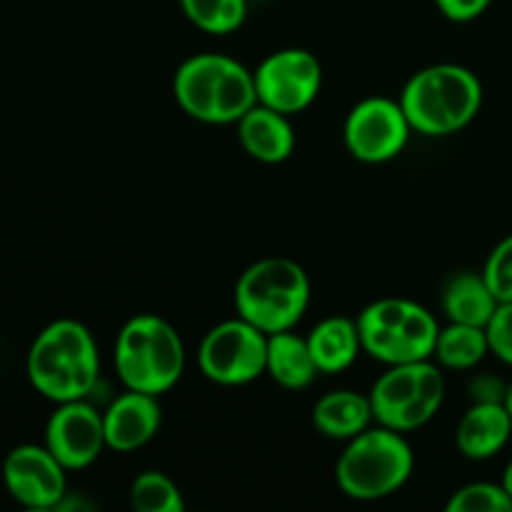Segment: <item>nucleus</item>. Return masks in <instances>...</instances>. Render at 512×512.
Masks as SVG:
<instances>
[{"label":"nucleus","mask_w":512,"mask_h":512,"mask_svg":"<svg viewBox=\"0 0 512 512\" xmlns=\"http://www.w3.org/2000/svg\"><path fill=\"white\" fill-rule=\"evenodd\" d=\"M25 370L35 393L50 403L90 398L100 380L98 343L80 320H53L30 343Z\"/></svg>","instance_id":"f257e3e1"},{"label":"nucleus","mask_w":512,"mask_h":512,"mask_svg":"<svg viewBox=\"0 0 512 512\" xmlns=\"http://www.w3.org/2000/svg\"><path fill=\"white\" fill-rule=\"evenodd\" d=\"M483 98V83L473 70L458 63H435L410 75L398 100L415 133L448 138L478 118Z\"/></svg>","instance_id":"f03ea898"},{"label":"nucleus","mask_w":512,"mask_h":512,"mask_svg":"<svg viewBox=\"0 0 512 512\" xmlns=\"http://www.w3.org/2000/svg\"><path fill=\"white\" fill-rule=\"evenodd\" d=\"M173 95L188 118L208 125H235L258 103L253 70L225 53L185 58L173 75Z\"/></svg>","instance_id":"7ed1b4c3"},{"label":"nucleus","mask_w":512,"mask_h":512,"mask_svg":"<svg viewBox=\"0 0 512 512\" xmlns=\"http://www.w3.org/2000/svg\"><path fill=\"white\" fill-rule=\"evenodd\" d=\"M415 470V453L405 433L370 425L348 440L335 463L340 493L358 503H378L405 488Z\"/></svg>","instance_id":"20e7f679"},{"label":"nucleus","mask_w":512,"mask_h":512,"mask_svg":"<svg viewBox=\"0 0 512 512\" xmlns=\"http://www.w3.org/2000/svg\"><path fill=\"white\" fill-rule=\"evenodd\" d=\"M185 343L178 330L153 313L133 315L115 340L113 363L125 390L165 395L185 373Z\"/></svg>","instance_id":"39448f33"},{"label":"nucleus","mask_w":512,"mask_h":512,"mask_svg":"<svg viewBox=\"0 0 512 512\" xmlns=\"http://www.w3.org/2000/svg\"><path fill=\"white\" fill-rule=\"evenodd\" d=\"M235 310L263 333L295 330L310 305V278L290 258H260L235 283Z\"/></svg>","instance_id":"423d86ee"},{"label":"nucleus","mask_w":512,"mask_h":512,"mask_svg":"<svg viewBox=\"0 0 512 512\" xmlns=\"http://www.w3.org/2000/svg\"><path fill=\"white\" fill-rule=\"evenodd\" d=\"M363 353L383 365L433 360L438 318L425 305L408 298H380L355 318Z\"/></svg>","instance_id":"0eeeda50"},{"label":"nucleus","mask_w":512,"mask_h":512,"mask_svg":"<svg viewBox=\"0 0 512 512\" xmlns=\"http://www.w3.org/2000/svg\"><path fill=\"white\" fill-rule=\"evenodd\" d=\"M375 423L398 433L428 425L445 403V375L435 360L388 365L370 388Z\"/></svg>","instance_id":"6e6552de"},{"label":"nucleus","mask_w":512,"mask_h":512,"mask_svg":"<svg viewBox=\"0 0 512 512\" xmlns=\"http://www.w3.org/2000/svg\"><path fill=\"white\" fill-rule=\"evenodd\" d=\"M198 368L210 383L225 388L255 383L268 368V333L240 315L223 320L200 340Z\"/></svg>","instance_id":"1a4fd4ad"},{"label":"nucleus","mask_w":512,"mask_h":512,"mask_svg":"<svg viewBox=\"0 0 512 512\" xmlns=\"http://www.w3.org/2000/svg\"><path fill=\"white\" fill-rule=\"evenodd\" d=\"M413 133L400 100L388 95H370L355 103L343 125L348 153L368 165L390 163L398 158Z\"/></svg>","instance_id":"9d476101"},{"label":"nucleus","mask_w":512,"mask_h":512,"mask_svg":"<svg viewBox=\"0 0 512 512\" xmlns=\"http://www.w3.org/2000/svg\"><path fill=\"white\" fill-rule=\"evenodd\" d=\"M258 103L285 115H298L318 100L323 88V65L305 48H280L265 55L253 70Z\"/></svg>","instance_id":"9b49d317"},{"label":"nucleus","mask_w":512,"mask_h":512,"mask_svg":"<svg viewBox=\"0 0 512 512\" xmlns=\"http://www.w3.org/2000/svg\"><path fill=\"white\" fill-rule=\"evenodd\" d=\"M3 485L23 508L58 510L60 500L68 495V470L45 443H25L5 455Z\"/></svg>","instance_id":"f8f14e48"},{"label":"nucleus","mask_w":512,"mask_h":512,"mask_svg":"<svg viewBox=\"0 0 512 512\" xmlns=\"http://www.w3.org/2000/svg\"><path fill=\"white\" fill-rule=\"evenodd\" d=\"M45 448L68 470H85L108 448L103 413L83 400L55 405L45 423Z\"/></svg>","instance_id":"ddd939ff"},{"label":"nucleus","mask_w":512,"mask_h":512,"mask_svg":"<svg viewBox=\"0 0 512 512\" xmlns=\"http://www.w3.org/2000/svg\"><path fill=\"white\" fill-rule=\"evenodd\" d=\"M105 440L115 453H135L145 448L163 425V408L158 395L125 390L103 410Z\"/></svg>","instance_id":"4468645a"},{"label":"nucleus","mask_w":512,"mask_h":512,"mask_svg":"<svg viewBox=\"0 0 512 512\" xmlns=\"http://www.w3.org/2000/svg\"><path fill=\"white\" fill-rule=\"evenodd\" d=\"M512 438V418L505 403H470L455 428L458 453L468 460L495 458L508 448Z\"/></svg>","instance_id":"2eb2a0df"},{"label":"nucleus","mask_w":512,"mask_h":512,"mask_svg":"<svg viewBox=\"0 0 512 512\" xmlns=\"http://www.w3.org/2000/svg\"><path fill=\"white\" fill-rule=\"evenodd\" d=\"M238 140L245 153L265 165H278L288 160L295 150V130L290 115L278 113L263 103H255L235 123Z\"/></svg>","instance_id":"dca6fc26"},{"label":"nucleus","mask_w":512,"mask_h":512,"mask_svg":"<svg viewBox=\"0 0 512 512\" xmlns=\"http://www.w3.org/2000/svg\"><path fill=\"white\" fill-rule=\"evenodd\" d=\"M310 418H313V428L323 438L338 440V443H348L355 435L375 425L370 395L350 388L330 390L323 398L315 400Z\"/></svg>","instance_id":"f3484780"},{"label":"nucleus","mask_w":512,"mask_h":512,"mask_svg":"<svg viewBox=\"0 0 512 512\" xmlns=\"http://www.w3.org/2000/svg\"><path fill=\"white\" fill-rule=\"evenodd\" d=\"M500 300L490 290L483 270H458L450 275L440 290V308H443L448 323L478 325L488 328L490 318L498 310Z\"/></svg>","instance_id":"a211bd4d"},{"label":"nucleus","mask_w":512,"mask_h":512,"mask_svg":"<svg viewBox=\"0 0 512 512\" xmlns=\"http://www.w3.org/2000/svg\"><path fill=\"white\" fill-rule=\"evenodd\" d=\"M305 338H308L315 365L323 375L345 373L348 368H353L358 355L363 353L358 323L353 318H345V315L323 318Z\"/></svg>","instance_id":"6ab92c4d"},{"label":"nucleus","mask_w":512,"mask_h":512,"mask_svg":"<svg viewBox=\"0 0 512 512\" xmlns=\"http://www.w3.org/2000/svg\"><path fill=\"white\" fill-rule=\"evenodd\" d=\"M273 383L285 390H305L313 385L320 370L315 365L313 353H310L308 338L298 335L295 330H283V333L268 335V368Z\"/></svg>","instance_id":"aec40b11"},{"label":"nucleus","mask_w":512,"mask_h":512,"mask_svg":"<svg viewBox=\"0 0 512 512\" xmlns=\"http://www.w3.org/2000/svg\"><path fill=\"white\" fill-rule=\"evenodd\" d=\"M490 355L488 330L478 325L448 323L440 328L433 360L443 370H473Z\"/></svg>","instance_id":"412c9836"},{"label":"nucleus","mask_w":512,"mask_h":512,"mask_svg":"<svg viewBox=\"0 0 512 512\" xmlns=\"http://www.w3.org/2000/svg\"><path fill=\"white\" fill-rule=\"evenodd\" d=\"M185 18L208 35H230L243 28L248 0H180Z\"/></svg>","instance_id":"4be33fe9"},{"label":"nucleus","mask_w":512,"mask_h":512,"mask_svg":"<svg viewBox=\"0 0 512 512\" xmlns=\"http://www.w3.org/2000/svg\"><path fill=\"white\" fill-rule=\"evenodd\" d=\"M130 508L135 512H183V490L170 475L160 470H143L130 483Z\"/></svg>","instance_id":"5701e85b"},{"label":"nucleus","mask_w":512,"mask_h":512,"mask_svg":"<svg viewBox=\"0 0 512 512\" xmlns=\"http://www.w3.org/2000/svg\"><path fill=\"white\" fill-rule=\"evenodd\" d=\"M448 512H512V498L500 483H468L455 490L445 503Z\"/></svg>","instance_id":"b1692460"},{"label":"nucleus","mask_w":512,"mask_h":512,"mask_svg":"<svg viewBox=\"0 0 512 512\" xmlns=\"http://www.w3.org/2000/svg\"><path fill=\"white\" fill-rule=\"evenodd\" d=\"M483 275L500 303H512V235L500 240L490 250L483 265Z\"/></svg>","instance_id":"393cba45"},{"label":"nucleus","mask_w":512,"mask_h":512,"mask_svg":"<svg viewBox=\"0 0 512 512\" xmlns=\"http://www.w3.org/2000/svg\"><path fill=\"white\" fill-rule=\"evenodd\" d=\"M490 355L512 368V303H500L488 323Z\"/></svg>","instance_id":"a878e982"},{"label":"nucleus","mask_w":512,"mask_h":512,"mask_svg":"<svg viewBox=\"0 0 512 512\" xmlns=\"http://www.w3.org/2000/svg\"><path fill=\"white\" fill-rule=\"evenodd\" d=\"M508 383L498 375H475L468 383L470 403H505Z\"/></svg>","instance_id":"bb28decb"},{"label":"nucleus","mask_w":512,"mask_h":512,"mask_svg":"<svg viewBox=\"0 0 512 512\" xmlns=\"http://www.w3.org/2000/svg\"><path fill=\"white\" fill-rule=\"evenodd\" d=\"M435 5L453 23H473L493 5V0H435Z\"/></svg>","instance_id":"cd10ccee"},{"label":"nucleus","mask_w":512,"mask_h":512,"mask_svg":"<svg viewBox=\"0 0 512 512\" xmlns=\"http://www.w3.org/2000/svg\"><path fill=\"white\" fill-rule=\"evenodd\" d=\"M500 485H503L505 488V493L510 495L512 498V460L508 465H505V470H503V478H500Z\"/></svg>","instance_id":"c85d7f7f"},{"label":"nucleus","mask_w":512,"mask_h":512,"mask_svg":"<svg viewBox=\"0 0 512 512\" xmlns=\"http://www.w3.org/2000/svg\"><path fill=\"white\" fill-rule=\"evenodd\" d=\"M505 408H508L510 418H512V380H508V393H505Z\"/></svg>","instance_id":"c756f323"}]
</instances>
